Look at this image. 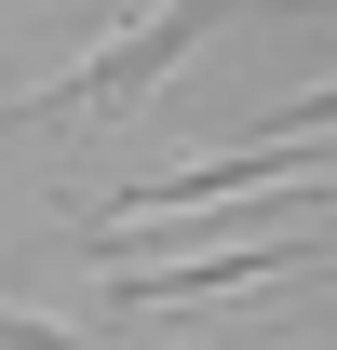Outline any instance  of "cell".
<instances>
[{"label": "cell", "mask_w": 337, "mask_h": 350, "mask_svg": "<svg viewBox=\"0 0 337 350\" xmlns=\"http://www.w3.org/2000/svg\"><path fill=\"white\" fill-rule=\"evenodd\" d=\"M216 14H229V0H162V14H135V27H122L108 54H82V68H68L54 94H27V108H0V122H68V108H135V94L162 81V68H175L189 41H203Z\"/></svg>", "instance_id": "obj_1"}, {"label": "cell", "mask_w": 337, "mask_h": 350, "mask_svg": "<svg viewBox=\"0 0 337 350\" xmlns=\"http://www.w3.org/2000/svg\"><path fill=\"white\" fill-rule=\"evenodd\" d=\"M0 350H108V337H54V323H27V310H0Z\"/></svg>", "instance_id": "obj_2"}]
</instances>
